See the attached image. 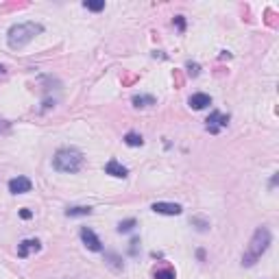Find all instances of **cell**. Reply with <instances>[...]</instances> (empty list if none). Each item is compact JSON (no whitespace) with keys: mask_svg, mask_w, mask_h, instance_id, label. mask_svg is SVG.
Returning <instances> with one entry per match:
<instances>
[{"mask_svg":"<svg viewBox=\"0 0 279 279\" xmlns=\"http://www.w3.org/2000/svg\"><path fill=\"white\" fill-rule=\"evenodd\" d=\"M270 247V231L268 227H257L249 240V247L242 255V266H253Z\"/></svg>","mask_w":279,"mask_h":279,"instance_id":"6da1fadb","label":"cell"},{"mask_svg":"<svg viewBox=\"0 0 279 279\" xmlns=\"http://www.w3.org/2000/svg\"><path fill=\"white\" fill-rule=\"evenodd\" d=\"M44 31V26L37 24V22H22V24H13L9 33H7V44L13 51H20L24 48L29 41L35 39V35H39Z\"/></svg>","mask_w":279,"mask_h":279,"instance_id":"7a4b0ae2","label":"cell"},{"mask_svg":"<svg viewBox=\"0 0 279 279\" xmlns=\"http://www.w3.org/2000/svg\"><path fill=\"white\" fill-rule=\"evenodd\" d=\"M53 166H55V170H59V172H70V174L79 172L83 166V153L76 149H61L55 153Z\"/></svg>","mask_w":279,"mask_h":279,"instance_id":"3957f363","label":"cell"},{"mask_svg":"<svg viewBox=\"0 0 279 279\" xmlns=\"http://www.w3.org/2000/svg\"><path fill=\"white\" fill-rule=\"evenodd\" d=\"M81 240H83V244H85L89 251H96V253L103 251V242L99 240V236H96L89 227H83L81 229Z\"/></svg>","mask_w":279,"mask_h":279,"instance_id":"277c9868","label":"cell"},{"mask_svg":"<svg viewBox=\"0 0 279 279\" xmlns=\"http://www.w3.org/2000/svg\"><path fill=\"white\" fill-rule=\"evenodd\" d=\"M227 124H229V116L220 114V111H214V114L207 118V131L209 133H218V131L222 127H227Z\"/></svg>","mask_w":279,"mask_h":279,"instance_id":"5b68a950","label":"cell"},{"mask_svg":"<svg viewBox=\"0 0 279 279\" xmlns=\"http://www.w3.org/2000/svg\"><path fill=\"white\" fill-rule=\"evenodd\" d=\"M151 209L155 214H164V216H179L181 214V205L179 203H166V201H157V203H153Z\"/></svg>","mask_w":279,"mask_h":279,"instance_id":"8992f818","label":"cell"},{"mask_svg":"<svg viewBox=\"0 0 279 279\" xmlns=\"http://www.w3.org/2000/svg\"><path fill=\"white\" fill-rule=\"evenodd\" d=\"M31 185L33 183L29 177H16L9 181V192L11 194H26V192H31Z\"/></svg>","mask_w":279,"mask_h":279,"instance_id":"52a82bcc","label":"cell"},{"mask_svg":"<svg viewBox=\"0 0 279 279\" xmlns=\"http://www.w3.org/2000/svg\"><path fill=\"white\" fill-rule=\"evenodd\" d=\"M105 174H111V177H118V179H124L129 174V170L118 162V159H109L107 166H105Z\"/></svg>","mask_w":279,"mask_h":279,"instance_id":"ba28073f","label":"cell"},{"mask_svg":"<svg viewBox=\"0 0 279 279\" xmlns=\"http://www.w3.org/2000/svg\"><path fill=\"white\" fill-rule=\"evenodd\" d=\"M41 249L39 240H24L18 244V257H29V253H37Z\"/></svg>","mask_w":279,"mask_h":279,"instance_id":"9c48e42d","label":"cell"},{"mask_svg":"<svg viewBox=\"0 0 279 279\" xmlns=\"http://www.w3.org/2000/svg\"><path fill=\"white\" fill-rule=\"evenodd\" d=\"M188 103H190V107H192V109H205V107H209V105H212V99H209L207 94L199 92V94H192Z\"/></svg>","mask_w":279,"mask_h":279,"instance_id":"30bf717a","label":"cell"},{"mask_svg":"<svg viewBox=\"0 0 279 279\" xmlns=\"http://www.w3.org/2000/svg\"><path fill=\"white\" fill-rule=\"evenodd\" d=\"M89 214H92V207H83V205H76V207H68L66 209L68 218H76V216H89Z\"/></svg>","mask_w":279,"mask_h":279,"instance_id":"8fae6325","label":"cell"},{"mask_svg":"<svg viewBox=\"0 0 279 279\" xmlns=\"http://www.w3.org/2000/svg\"><path fill=\"white\" fill-rule=\"evenodd\" d=\"M133 105L135 107H151V105H155V99L146 96V94H137V96H133Z\"/></svg>","mask_w":279,"mask_h":279,"instance_id":"7c38bea8","label":"cell"},{"mask_svg":"<svg viewBox=\"0 0 279 279\" xmlns=\"http://www.w3.org/2000/svg\"><path fill=\"white\" fill-rule=\"evenodd\" d=\"M124 144H127V146H142L144 140H142L140 133H135V131H129V133L124 135Z\"/></svg>","mask_w":279,"mask_h":279,"instance_id":"4fadbf2b","label":"cell"},{"mask_svg":"<svg viewBox=\"0 0 279 279\" xmlns=\"http://www.w3.org/2000/svg\"><path fill=\"white\" fill-rule=\"evenodd\" d=\"M105 262L109 264V266H114L116 270H122V262H120V257H118L116 253H105Z\"/></svg>","mask_w":279,"mask_h":279,"instance_id":"5bb4252c","label":"cell"},{"mask_svg":"<svg viewBox=\"0 0 279 279\" xmlns=\"http://www.w3.org/2000/svg\"><path fill=\"white\" fill-rule=\"evenodd\" d=\"M83 7H85V9H89V11H103L105 9V3L103 0H85V3H83Z\"/></svg>","mask_w":279,"mask_h":279,"instance_id":"9a60e30c","label":"cell"},{"mask_svg":"<svg viewBox=\"0 0 279 279\" xmlns=\"http://www.w3.org/2000/svg\"><path fill=\"white\" fill-rule=\"evenodd\" d=\"M133 227H135V220L129 218V220H122L120 225H118V231H120V234H129Z\"/></svg>","mask_w":279,"mask_h":279,"instance_id":"2e32d148","label":"cell"},{"mask_svg":"<svg viewBox=\"0 0 279 279\" xmlns=\"http://www.w3.org/2000/svg\"><path fill=\"white\" fill-rule=\"evenodd\" d=\"M155 279H174V270L172 268H159V270H155Z\"/></svg>","mask_w":279,"mask_h":279,"instance_id":"e0dca14e","label":"cell"},{"mask_svg":"<svg viewBox=\"0 0 279 279\" xmlns=\"http://www.w3.org/2000/svg\"><path fill=\"white\" fill-rule=\"evenodd\" d=\"M188 70H190V74H192V76H197V74H199V66H197V64H188Z\"/></svg>","mask_w":279,"mask_h":279,"instance_id":"ac0fdd59","label":"cell"},{"mask_svg":"<svg viewBox=\"0 0 279 279\" xmlns=\"http://www.w3.org/2000/svg\"><path fill=\"white\" fill-rule=\"evenodd\" d=\"M174 22H177L179 31H183V29H185V22H183V18H181V16H177V18H174Z\"/></svg>","mask_w":279,"mask_h":279,"instance_id":"d6986e66","label":"cell"},{"mask_svg":"<svg viewBox=\"0 0 279 279\" xmlns=\"http://www.w3.org/2000/svg\"><path fill=\"white\" fill-rule=\"evenodd\" d=\"M20 216H22L24 220H29L31 216H33V212H31V209H22V212H20Z\"/></svg>","mask_w":279,"mask_h":279,"instance_id":"ffe728a7","label":"cell"},{"mask_svg":"<svg viewBox=\"0 0 279 279\" xmlns=\"http://www.w3.org/2000/svg\"><path fill=\"white\" fill-rule=\"evenodd\" d=\"M3 74H7V68H5V66H0V76H3Z\"/></svg>","mask_w":279,"mask_h":279,"instance_id":"44dd1931","label":"cell"}]
</instances>
